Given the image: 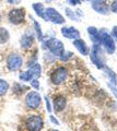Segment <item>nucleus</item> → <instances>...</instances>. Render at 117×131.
<instances>
[{
	"mask_svg": "<svg viewBox=\"0 0 117 131\" xmlns=\"http://www.w3.org/2000/svg\"><path fill=\"white\" fill-rule=\"evenodd\" d=\"M91 61L93 62L99 69H103L105 67V59H104V52L100 44H94L92 46L91 52H90Z\"/></svg>",
	"mask_w": 117,
	"mask_h": 131,
	"instance_id": "obj_1",
	"label": "nucleus"
},
{
	"mask_svg": "<svg viewBox=\"0 0 117 131\" xmlns=\"http://www.w3.org/2000/svg\"><path fill=\"white\" fill-rule=\"evenodd\" d=\"M100 43L103 45V47L105 48V50L108 54H114L116 45L114 42V38L112 37V35H110L105 30H101L100 31Z\"/></svg>",
	"mask_w": 117,
	"mask_h": 131,
	"instance_id": "obj_2",
	"label": "nucleus"
},
{
	"mask_svg": "<svg viewBox=\"0 0 117 131\" xmlns=\"http://www.w3.org/2000/svg\"><path fill=\"white\" fill-rule=\"evenodd\" d=\"M46 47L51 54L57 56V57H60L65 52V46H63L62 42L57 38H54V37L46 40Z\"/></svg>",
	"mask_w": 117,
	"mask_h": 131,
	"instance_id": "obj_3",
	"label": "nucleus"
},
{
	"mask_svg": "<svg viewBox=\"0 0 117 131\" xmlns=\"http://www.w3.org/2000/svg\"><path fill=\"white\" fill-rule=\"evenodd\" d=\"M68 78V70L65 67H58L57 69L51 72L50 74V81L54 85H60L62 84Z\"/></svg>",
	"mask_w": 117,
	"mask_h": 131,
	"instance_id": "obj_4",
	"label": "nucleus"
},
{
	"mask_svg": "<svg viewBox=\"0 0 117 131\" xmlns=\"http://www.w3.org/2000/svg\"><path fill=\"white\" fill-rule=\"evenodd\" d=\"M26 129L29 131H41L43 129L44 122L41 116L37 115H32L25 120Z\"/></svg>",
	"mask_w": 117,
	"mask_h": 131,
	"instance_id": "obj_5",
	"label": "nucleus"
},
{
	"mask_svg": "<svg viewBox=\"0 0 117 131\" xmlns=\"http://www.w3.org/2000/svg\"><path fill=\"white\" fill-rule=\"evenodd\" d=\"M45 21H50L54 24H63L65 18L54 8H46L45 9Z\"/></svg>",
	"mask_w": 117,
	"mask_h": 131,
	"instance_id": "obj_6",
	"label": "nucleus"
},
{
	"mask_svg": "<svg viewBox=\"0 0 117 131\" xmlns=\"http://www.w3.org/2000/svg\"><path fill=\"white\" fill-rule=\"evenodd\" d=\"M42 103V97L41 95L35 92V91H32V92H29L26 94L25 96V104L29 108L31 109H36L39 107V105Z\"/></svg>",
	"mask_w": 117,
	"mask_h": 131,
	"instance_id": "obj_7",
	"label": "nucleus"
},
{
	"mask_svg": "<svg viewBox=\"0 0 117 131\" xmlns=\"http://www.w3.org/2000/svg\"><path fill=\"white\" fill-rule=\"evenodd\" d=\"M22 63H23L22 57L19 54H17V52H12V54H10L9 57H8V59H7V66H8V69H9L10 71L19 70V69L22 67Z\"/></svg>",
	"mask_w": 117,
	"mask_h": 131,
	"instance_id": "obj_8",
	"label": "nucleus"
},
{
	"mask_svg": "<svg viewBox=\"0 0 117 131\" xmlns=\"http://www.w3.org/2000/svg\"><path fill=\"white\" fill-rule=\"evenodd\" d=\"M8 18H9V21L12 24H21L24 21V18H25V10L23 8H17V9H12L9 14H8Z\"/></svg>",
	"mask_w": 117,
	"mask_h": 131,
	"instance_id": "obj_9",
	"label": "nucleus"
},
{
	"mask_svg": "<svg viewBox=\"0 0 117 131\" xmlns=\"http://www.w3.org/2000/svg\"><path fill=\"white\" fill-rule=\"evenodd\" d=\"M92 8L94 11L99 12L101 14L108 13V6L106 5V0H91Z\"/></svg>",
	"mask_w": 117,
	"mask_h": 131,
	"instance_id": "obj_10",
	"label": "nucleus"
},
{
	"mask_svg": "<svg viewBox=\"0 0 117 131\" xmlns=\"http://www.w3.org/2000/svg\"><path fill=\"white\" fill-rule=\"evenodd\" d=\"M61 34L63 35V37H66L68 39L80 38V32L73 26H68V27L63 26V27H61Z\"/></svg>",
	"mask_w": 117,
	"mask_h": 131,
	"instance_id": "obj_11",
	"label": "nucleus"
},
{
	"mask_svg": "<svg viewBox=\"0 0 117 131\" xmlns=\"http://www.w3.org/2000/svg\"><path fill=\"white\" fill-rule=\"evenodd\" d=\"M73 46L77 48V50H78L81 55L87 56L89 54V48H88L87 44L83 39H81V38L73 39Z\"/></svg>",
	"mask_w": 117,
	"mask_h": 131,
	"instance_id": "obj_12",
	"label": "nucleus"
},
{
	"mask_svg": "<svg viewBox=\"0 0 117 131\" xmlns=\"http://www.w3.org/2000/svg\"><path fill=\"white\" fill-rule=\"evenodd\" d=\"M66 105H67V101L63 96L59 95V96H56L54 98V109L55 112H61L66 108Z\"/></svg>",
	"mask_w": 117,
	"mask_h": 131,
	"instance_id": "obj_13",
	"label": "nucleus"
},
{
	"mask_svg": "<svg viewBox=\"0 0 117 131\" xmlns=\"http://www.w3.org/2000/svg\"><path fill=\"white\" fill-rule=\"evenodd\" d=\"M88 33H89V36H90L92 42L94 44H100V32L98 31V28L94 26H89Z\"/></svg>",
	"mask_w": 117,
	"mask_h": 131,
	"instance_id": "obj_14",
	"label": "nucleus"
},
{
	"mask_svg": "<svg viewBox=\"0 0 117 131\" xmlns=\"http://www.w3.org/2000/svg\"><path fill=\"white\" fill-rule=\"evenodd\" d=\"M33 42H34V37H33V35H31V34H24L21 37V40H20L22 48L31 47L32 44H33Z\"/></svg>",
	"mask_w": 117,
	"mask_h": 131,
	"instance_id": "obj_15",
	"label": "nucleus"
},
{
	"mask_svg": "<svg viewBox=\"0 0 117 131\" xmlns=\"http://www.w3.org/2000/svg\"><path fill=\"white\" fill-rule=\"evenodd\" d=\"M33 10L35 11V13L37 14L39 18H42L45 20V8H44L43 3L41 2H36V3H33Z\"/></svg>",
	"mask_w": 117,
	"mask_h": 131,
	"instance_id": "obj_16",
	"label": "nucleus"
},
{
	"mask_svg": "<svg viewBox=\"0 0 117 131\" xmlns=\"http://www.w3.org/2000/svg\"><path fill=\"white\" fill-rule=\"evenodd\" d=\"M29 71L32 73V75H33L34 79H38V78L41 77V73H42L41 64H38V63L32 64L30 67V69H29Z\"/></svg>",
	"mask_w": 117,
	"mask_h": 131,
	"instance_id": "obj_17",
	"label": "nucleus"
},
{
	"mask_svg": "<svg viewBox=\"0 0 117 131\" xmlns=\"http://www.w3.org/2000/svg\"><path fill=\"white\" fill-rule=\"evenodd\" d=\"M10 38V34L7 28L0 27V44H6Z\"/></svg>",
	"mask_w": 117,
	"mask_h": 131,
	"instance_id": "obj_18",
	"label": "nucleus"
},
{
	"mask_svg": "<svg viewBox=\"0 0 117 131\" xmlns=\"http://www.w3.org/2000/svg\"><path fill=\"white\" fill-rule=\"evenodd\" d=\"M9 90V83L5 80H0V96H3Z\"/></svg>",
	"mask_w": 117,
	"mask_h": 131,
	"instance_id": "obj_19",
	"label": "nucleus"
},
{
	"mask_svg": "<svg viewBox=\"0 0 117 131\" xmlns=\"http://www.w3.org/2000/svg\"><path fill=\"white\" fill-rule=\"evenodd\" d=\"M20 80H22V81H25V82H27V81H32L34 79L33 78V75H32V73L29 71V70H26V71H24V72H21L20 73Z\"/></svg>",
	"mask_w": 117,
	"mask_h": 131,
	"instance_id": "obj_20",
	"label": "nucleus"
},
{
	"mask_svg": "<svg viewBox=\"0 0 117 131\" xmlns=\"http://www.w3.org/2000/svg\"><path fill=\"white\" fill-rule=\"evenodd\" d=\"M33 23H34V28H35V32H36V35H37V38L39 40L43 39V32H42V28H41V25L37 21L33 20Z\"/></svg>",
	"mask_w": 117,
	"mask_h": 131,
	"instance_id": "obj_21",
	"label": "nucleus"
},
{
	"mask_svg": "<svg viewBox=\"0 0 117 131\" xmlns=\"http://www.w3.org/2000/svg\"><path fill=\"white\" fill-rule=\"evenodd\" d=\"M104 69H105V71H106V73L108 74V77H110V79H111V82L114 85H116L117 84V80H116V74L114 72H113L110 68H106V67H104Z\"/></svg>",
	"mask_w": 117,
	"mask_h": 131,
	"instance_id": "obj_22",
	"label": "nucleus"
},
{
	"mask_svg": "<svg viewBox=\"0 0 117 131\" xmlns=\"http://www.w3.org/2000/svg\"><path fill=\"white\" fill-rule=\"evenodd\" d=\"M72 56H73V54H72L71 51H65L63 54L59 57V58H60V60H61V61H68Z\"/></svg>",
	"mask_w": 117,
	"mask_h": 131,
	"instance_id": "obj_23",
	"label": "nucleus"
},
{
	"mask_svg": "<svg viewBox=\"0 0 117 131\" xmlns=\"http://www.w3.org/2000/svg\"><path fill=\"white\" fill-rule=\"evenodd\" d=\"M66 13H67V15L69 16V18H70L71 20H73V21H78V19H77L76 14L71 11V9H69V8H66Z\"/></svg>",
	"mask_w": 117,
	"mask_h": 131,
	"instance_id": "obj_24",
	"label": "nucleus"
},
{
	"mask_svg": "<svg viewBox=\"0 0 117 131\" xmlns=\"http://www.w3.org/2000/svg\"><path fill=\"white\" fill-rule=\"evenodd\" d=\"M31 85H32V88H34L35 90H38L39 89V82L37 79H33L31 81Z\"/></svg>",
	"mask_w": 117,
	"mask_h": 131,
	"instance_id": "obj_25",
	"label": "nucleus"
},
{
	"mask_svg": "<svg viewBox=\"0 0 117 131\" xmlns=\"http://www.w3.org/2000/svg\"><path fill=\"white\" fill-rule=\"evenodd\" d=\"M111 10H112L113 12H115V13H117V0L113 1L112 6H111Z\"/></svg>",
	"mask_w": 117,
	"mask_h": 131,
	"instance_id": "obj_26",
	"label": "nucleus"
},
{
	"mask_svg": "<svg viewBox=\"0 0 117 131\" xmlns=\"http://www.w3.org/2000/svg\"><path fill=\"white\" fill-rule=\"evenodd\" d=\"M45 102H46V108L48 113H51V107H50V103H49V98L45 97Z\"/></svg>",
	"mask_w": 117,
	"mask_h": 131,
	"instance_id": "obj_27",
	"label": "nucleus"
},
{
	"mask_svg": "<svg viewBox=\"0 0 117 131\" xmlns=\"http://www.w3.org/2000/svg\"><path fill=\"white\" fill-rule=\"evenodd\" d=\"M112 37L117 40V25L113 27V30H112Z\"/></svg>",
	"mask_w": 117,
	"mask_h": 131,
	"instance_id": "obj_28",
	"label": "nucleus"
},
{
	"mask_svg": "<svg viewBox=\"0 0 117 131\" xmlns=\"http://www.w3.org/2000/svg\"><path fill=\"white\" fill-rule=\"evenodd\" d=\"M68 2L72 6H76V5H78V3H80L81 1H79V0H68Z\"/></svg>",
	"mask_w": 117,
	"mask_h": 131,
	"instance_id": "obj_29",
	"label": "nucleus"
},
{
	"mask_svg": "<svg viewBox=\"0 0 117 131\" xmlns=\"http://www.w3.org/2000/svg\"><path fill=\"white\" fill-rule=\"evenodd\" d=\"M50 120H51V121H53V122H54V124H56V125H59V121H58L57 119H56V118H55L54 116H50Z\"/></svg>",
	"mask_w": 117,
	"mask_h": 131,
	"instance_id": "obj_30",
	"label": "nucleus"
},
{
	"mask_svg": "<svg viewBox=\"0 0 117 131\" xmlns=\"http://www.w3.org/2000/svg\"><path fill=\"white\" fill-rule=\"evenodd\" d=\"M8 2L9 3H19L20 0H8Z\"/></svg>",
	"mask_w": 117,
	"mask_h": 131,
	"instance_id": "obj_31",
	"label": "nucleus"
},
{
	"mask_svg": "<svg viewBox=\"0 0 117 131\" xmlns=\"http://www.w3.org/2000/svg\"><path fill=\"white\" fill-rule=\"evenodd\" d=\"M45 1H46V2H50V1H51V0H45Z\"/></svg>",
	"mask_w": 117,
	"mask_h": 131,
	"instance_id": "obj_32",
	"label": "nucleus"
},
{
	"mask_svg": "<svg viewBox=\"0 0 117 131\" xmlns=\"http://www.w3.org/2000/svg\"><path fill=\"white\" fill-rule=\"evenodd\" d=\"M0 22H1V15H0Z\"/></svg>",
	"mask_w": 117,
	"mask_h": 131,
	"instance_id": "obj_33",
	"label": "nucleus"
},
{
	"mask_svg": "<svg viewBox=\"0 0 117 131\" xmlns=\"http://www.w3.org/2000/svg\"><path fill=\"white\" fill-rule=\"evenodd\" d=\"M51 131H58V130H51Z\"/></svg>",
	"mask_w": 117,
	"mask_h": 131,
	"instance_id": "obj_34",
	"label": "nucleus"
},
{
	"mask_svg": "<svg viewBox=\"0 0 117 131\" xmlns=\"http://www.w3.org/2000/svg\"><path fill=\"white\" fill-rule=\"evenodd\" d=\"M79 1H82V0H79Z\"/></svg>",
	"mask_w": 117,
	"mask_h": 131,
	"instance_id": "obj_35",
	"label": "nucleus"
}]
</instances>
